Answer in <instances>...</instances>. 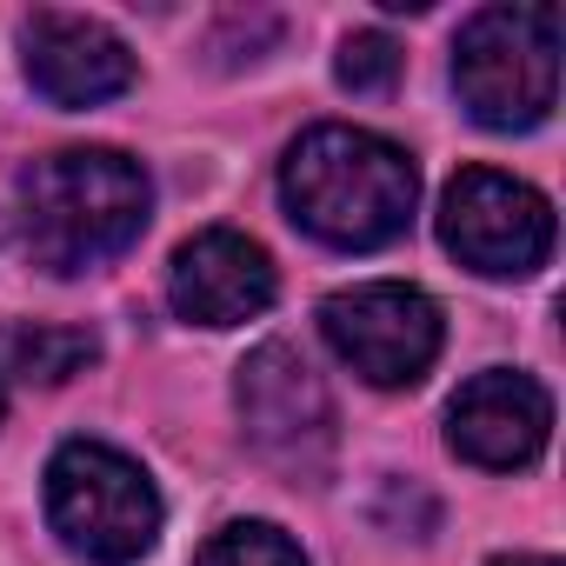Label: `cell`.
Returning a JSON list of instances; mask_svg holds the SVG:
<instances>
[{"mask_svg":"<svg viewBox=\"0 0 566 566\" xmlns=\"http://www.w3.org/2000/svg\"><path fill=\"white\" fill-rule=\"evenodd\" d=\"M193 566H307V559H301V546L280 533V526H266V520H233V526H220V533L200 546Z\"/></svg>","mask_w":566,"mask_h":566,"instance_id":"12","label":"cell"},{"mask_svg":"<svg viewBox=\"0 0 566 566\" xmlns=\"http://www.w3.org/2000/svg\"><path fill=\"white\" fill-rule=\"evenodd\" d=\"M0 413H8V394H0Z\"/></svg>","mask_w":566,"mask_h":566,"instance_id":"15","label":"cell"},{"mask_svg":"<svg viewBox=\"0 0 566 566\" xmlns=\"http://www.w3.org/2000/svg\"><path fill=\"white\" fill-rule=\"evenodd\" d=\"M154 187L140 160L114 147H67L21 174V233L48 273H87L120 260L147 227Z\"/></svg>","mask_w":566,"mask_h":566,"instance_id":"2","label":"cell"},{"mask_svg":"<svg viewBox=\"0 0 566 566\" xmlns=\"http://www.w3.org/2000/svg\"><path fill=\"white\" fill-rule=\"evenodd\" d=\"M167 301L193 327H240L273 307V260L260 240H247L233 227H207L174 253Z\"/></svg>","mask_w":566,"mask_h":566,"instance_id":"10","label":"cell"},{"mask_svg":"<svg viewBox=\"0 0 566 566\" xmlns=\"http://www.w3.org/2000/svg\"><path fill=\"white\" fill-rule=\"evenodd\" d=\"M493 566H559L553 553H506V559H493Z\"/></svg>","mask_w":566,"mask_h":566,"instance_id":"14","label":"cell"},{"mask_svg":"<svg viewBox=\"0 0 566 566\" xmlns=\"http://www.w3.org/2000/svg\"><path fill=\"white\" fill-rule=\"evenodd\" d=\"M280 193H287V213L314 240L367 253V247H387V240L407 233L413 200H420V174L394 140L327 120V127H307L287 147Z\"/></svg>","mask_w":566,"mask_h":566,"instance_id":"1","label":"cell"},{"mask_svg":"<svg viewBox=\"0 0 566 566\" xmlns=\"http://www.w3.org/2000/svg\"><path fill=\"white\" fill-rule=\"evenodd\" d=\"M48 520L61 546L87 566H134L160 539V493L127 453L101 440H67L48 460Z\"/></svg>","mask_w":566,"mask_h":566,"instance_id":"4","label":"cell"},{"mask_svg":"<svg viewBox=\"0 0 566 566\" xmlns=\"http://www.w3.org/2000/svg\"><path fill=\"white\" fill-rule=\"evenodd\" d=\"M546 433H553V400L533 374H513V367H493V374H473L453 407H447V440L460 460L486 467V473H520L546 453Z\"/></svg>","mask_w":566,"mask_h":566,"instance_id":"8","label":"cell"},{"mask_svg":"<svg viewBox=\"0 0 566 566\" xmlns=\"http://www.w3.org/2000/svg\"><path fill=\"white\" fill-rule=\"evenodd\" d=\"M321 327L367 387H420L440 360V307L407 280H367L334 294L321 307Z\"/></svg>","mask_w":566,"mask_h":566,"instance_id":"5","label":"cell"},{"mask_svg":"<svg viewBox=\"0 0 566 566\" xmlns=\"http://www.w3.org/2000/svg\"><path fill=\"white\" fill-rule=\"evenodd\" d=\"M240 420L253 433L260 453H273L280 467H314L334 440V400L321 387V374L294 354V347H260L240 367Z\"/></svg>","mask_w":566,"mask_h":566,"instance_id":"7","label":"cell"},{"mask_svg":"<svg viewBox=\"0 0 566 566\" xmlns=\"http://www.w3.org/2000/svg\"><path fill=\"white\" fill-rule=\"evenodd\" d=\"M94 334H81V327H21L14 334V367L28 374V380H41V387H61V380H74V374H87L94 367Z\"/></svg>","mask_w":566,"mask_h":566,"instance_id":"11","label":"cell"},{"mask_svg":"<svg viewBox=\"0 0 566 566\" xmlns=\"http://www.w3.org/2000/svg\"><path fill=\"white\" fill-rule=\"evenodd\" d=\"M440 240L486 280H526L553 253V207L513 174L467 167L440 200Z\"/></svg>","mask_w":566,"mask_h":566,"instance_id":"6","label":"cell"},{"mask_svg":"<svg viewBox=\"0 0 566 566\" xmlns=\"http://www.w3.org/2000/svg\"><path fill=\"white\" fill-rule=\"evenodd\" d=\"M21 54H28L34 94H48L54 107H101V101L134 87L127 41L114 28L87 21V14H61V8L28 14L21 21Z\"/></svg>","mask_w":566,"mask_h":566,"instance_id":"9","label":"cell"},{"mask_svg":"<svg viewBox=\"0 0 566 566\" xmlns=\"http://www.w3.org/2000/svg\"><path fill=\"white\" fill-rule=\"evenodd\" d=\"M460 107L493 134H526L559 101V14L553 8H480L453 41Z\"/></svg>","mask_w":566,"mask_h":566,"instance_id":"3","label":"cell"},{"mask_svg":"<svg viewBox=\"0 0 566 566\" xmlns=\"http://www.w3.org/2000/svg\"><path fill=\"white\" fill-rule=\"evenodd\" d=\"M394 74H400V48L387 41V34H347V48H340V87H354V94H387L394 87Z\"/></svg>","mask_w":566,"mask_h":566,"instance_id":"13","label":"cell"}]
</instances>
